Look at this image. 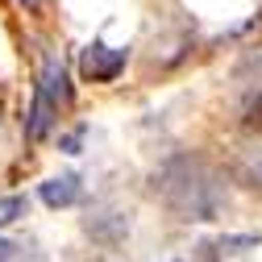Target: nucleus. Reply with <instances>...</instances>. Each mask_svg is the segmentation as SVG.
I'll return each instance as SVG.
<instances>
[{
  "label": "nucleus",
  "instance_id": "f257e3e1",
  "mask_svg": "<svg viewBox=\"0 0 262 262\" xmlns=\"http://www.w3.org/2000/svg\"><path fill=\"white\" fill-rule=\"evenodd\" d=\"M154 191L171 204L175 216L183 221H216L229 204V187L225 179L208 167L204 158L179 154L154 175Z\"/></svg>",
  "mask_w": 262,
  "mask_h": 262
},
{
  "label": "nucleus",
  "instance_id": "f03ea898",
  "mask_svg": "<svg viewBox=\"0 0 262 262\" xmlns=\"http://www.w3.org/2000/svg\"><path fill=\"white\" fill-rule=\"evenodd\" d=\"M83 229H88L92 242L117 246V242H125V233H129V216L117 212V208H92V212L83 216Z\"/></svg>",
  "mask_w": 262,
  "mask_h": 262
},
{
  "label": "nucleus",
  "instance_id": "7ed1b4c3",
  "mask_svg": "<svg viewBox=\"0 0 262 262\" xmlns=\"http://www.w3.org/2000/svg\"><path fill=\"white\" fill-rule=\"evenodd\" d=\"M121 67H125V54L113 50V46H104V42H92V46L83 50V75H88L92 83H108V79H117Z\"/></svg>",
  "mask_w": 262,
  "mask_h": 262
},
{
  "label": "nucleus",
  "instance_id": "20e7f679",
  "mask_svg": "<svg viewBox=\"0 0 262 262\" xmlns=\"http://www.w3.org/2000/svg\"><path fill=\"white\" fill-rule=\"evenodd\" d=\"M54 117H58V104L50 100V96L34 92V104H29V117H25V134L29 138H46L50 125H54Z\"/></svg>",
  "mask_w": 262,
  "mask_h": 262
},
{
  "label": "nucleus",
  "instance_id": "39448f33",
  "mask_svg": "<svg viewBox=\"0 0 262 262\" xmlns=\"http://www.w3.org/2000/svg\"><path fill=\"white\" fill-rule=\"evenodd\" d=\"M83 195V187H79V179L75 175H58V179H46L42 183V200L50 204V208H67V204H75Z\"/></svg>",
  "mask_w": 262,
  "mask_h": 262
},
{
  "label": "nucleus",
  "instance_id": "423d86ee",
  "mask_svg": "<svg viewBox=\"0 0 262 262\" xmlns=\"http://www.w3.org/2000/svg\"><path fill=\"white\" fill-rule=\"evenodd\" d=\"M242 183L246 187H254V191H262V150H250V154H242Z\"/></svg>",
  "mask_w": 262,
  "mask_h": 262
},
{
  "label": "nucleus",
  "instance_id": "0eeeda50",
  "mask_svg": "<svg viewBox=\"0 0 262 262\" xmlns=\"http://www.w3.org/2000/svg\"><path fill=\"white\" fill-rule=\"evenodd\" d=\"M21 212H25V200H21V195H5V200H0V229L13 225Z\"/></svg>",
  "mask_w": 262,
  "mask_h": 262
},
{
  "label": "nucleus",
  "instance_id": "6e6552de",
  "mask_svg": "<svg viewBox=\"0 0 262 262\" xmlns=\"http://www.w3.org/2000/svg\"><path fill=\"white\" fill-rule=\"evenodd\" d=\"M246 129H254V134L262 138V92L250 100V108H246Z\"/></svg>",
  "mask_w": 262,
  "mask_h": 262
},
{
  "label": "nucleus",
  "instance_id": "1a4fd4ad",
  "mask_svg": "<svg viewBox=\"0 0 262 262\" xmlns=\"http://www.w3.org/2000/svg\"><path fill=\"white\" fill-rule=\"evenodd\" d=\"M246 246H254L250 233H246V237H221V250H225V254H242Z\"/></svg>",
  "mask_w": 262,
  "mask_h": 262
},
{
  "label": "nucleus",
  "instance_id": "9d476101",
  "mask_svg": "<svg viewBox=\"0 0 262 262\" xmlns=\"http://www.w3.org/2000/svg\"><path fill=\"white\" fill-rule=\"evenodd\" d=\"M79 138H83V129H75V134H67V138H62V150H67V154H79Z\"/></svg>",
  "mask_w": 262,
  "mask_h": 262
},
{
  "label": "nucleus",
  "instance_id": "9b49d317",
  "mask_svg": "<svg viewBox=\"0 0 262 262\" xmlns=\"http://www.w3.org/2000/svg\"><path fill=\"white\" fill-rule=\"evenodd\" d=\"M17 250H21V246H13V242H0V262H13V258H17Z\"/></svg>",
  "mask_w": 262,
  "mask_h": 262
}]
</instances>
